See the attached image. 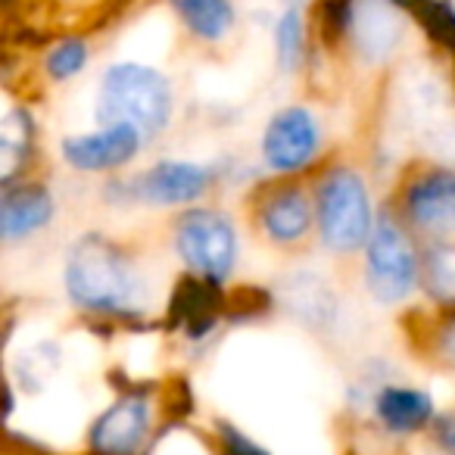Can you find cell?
<instances>
[{
  "mask_svg": "<svg viewBox=\"0 0 455 455\" xmlns=\"http://www.w3.org/2000/svg\"><path fill=\"white\" fill-rule=\"evenodd\" d=\"M63 291L88 315L122 318L144 309L147 284L125 243L103 231H84L66 250Z\"/></svg>",
  "mask_w": 455,
  "mask_h": 455,
  "instance_id": "1",
  "label": "cell"
},
{
  "mask_svg": "<svg viewBox=\"0 0 455 455\" xmlns=\"http://www.w3.org/2000/svg\"><path fill=\"white\" fill-rule=\"evenodd\" d=\"M175 113L169 78L144 63H116L103 72L94 116L100 125H134L140 138L163 134Z\"/></svg>",
  "mask_w": 455,
  "mask_h": 455,
  "instance_id": "2",
  "label": "cell"
},
{
  "mask_svg": "<svg viewBox=\"0 0 455 455\" xmlns=\"http://www.w3.org/2000/svg\"><path fill=\"white\" fill-rule=\"evenodd\" d=\"M315 225L324 250L349 256L365 247L374 228V206L362 172L353 165H331L315 184Z\"/></svg>",
  "mask_w": 455,
  "mask_h": 455,
  "instance_id": "3",
  "label": "cell"
},
{
  "mask_svg": "<svg viewBox=\"0 0 455 455\" xmlns=\"http://www.w3.org/2000/svg\"><path fill=\"white\" fill-rule=\"evenodd\" d=\"M172 250L194 278L225 287L237 266V228L221 209L184 206L172 221Z\"/></svg>",
  "mask_w": 455,
  "mask_h": 455,
  "instance_id": "4",
  "label": "cell"
},
{
  "mask_svg": "<svg viewBox=\"0 0 455 455\" xmlns=\"http://www.w3.org/2000/svg\"><path fill=\"white\" fill-rule=\"evenodd\" d=\"M421 284V253L393 209L374 219L365 241V287L378 306H399Z\"/></svg>",
  "mask_w": 455,
  "mask_h": 455,
  "instance_id": "5",
  "label": "cell"
},
{
  "mask_svg": "<svg viewBox=\"0 0 455 455\" xmlns=\"http://www.w3.org/2000/svg\"><path fill=\"white\" fill-rule=\"evenodd\" d=\"M215 184V172L190 159H159L150 169L107 181L103 200L109 206H150V209H184L206 196Z\"/></svg>",
  "mask_w": 455,
  "mask_h": 455,
  "instance_id": "6",
  "label": "cell"
},
{
  "mask_svg": "<svg viewBox=\"0 0 455 455\" xmlns=\"http://www.w3.org/2000/svg\"><path fill=\"white\" fill-rule=\"evenodd\" d=\"M396 215L430 241L455 237V165H424L405 178Z\"/></svg>",
  "mask_w": 455,
  "mask_h": 455,
  "instance_id": "7",
  "label": "cell"
},
{
  "mask_svg": "<svg viewBox=\"0 0 455 455\" xmlns=\"http://www.w3.org/2000/svg\"><path fill=\"white\" fill-rule=\"evenodd\" d=\"M262 163L275 175H299L322 150V128L309 107H284L262 132Z\"/></svg>",
  "mask_w": 455,
  "mask_h": 455,
  "instance_id": "8",
  "label": "cell"
},
{
  "mask_svg": "<svg viewBox=\"0 0 455 455\" xmlns=\"http://www.w3.org/2000/svg\"><path fill=\"white\" fill-rule=\"evenodd\" d=\"M153 403L144 390L122 393L109 403L88 427L91 455H140L144 443L150 440Z\"/></svg>",
  "mask_w": 455,
  "mask_h": 455,
  "instance_id": "9",
  "label": "cell"
},
{
  "mask_svg": "<svg viewBox=\"0 0 455 455\" xmlns=\"http://www.w3.org/2000/svg\"><path fill=\"white\" fill-rule=\"evenodd\" d=\"M315 225V203L309 188L297 181L268 184L256 203V231L272 247L291 250L309 241Z\"/></svg>",
  "mask_w": 455,
  "mask_h": 455,
  "instance_id": "10",
  "label": "cell"
},
{
  "mask_svg": "<svg viewBox=\"0 0 455 455\" xmlns=\"http://www.w3.org/2000/svg\"><path fill=\"white\" fill-rule=\"evenodd\" d=\"M144 138L134 125H100L97 132L69 134L60 140V159L82 175H113L138 159Z\"/></svg>",
  "mask_w": 455,
  "mask_h": 455,
  "instance_id": "11",
  "label": "cell"
},
{
  "mask_svg": "<svg viewBox=\"0 0 455 455\" xmlns=\"http://www.w3.org/2000/svg\"><path fill=\"white\" fill-rule=\"evenodd\" d=\"M57 219V196L41 181H16L0 190V247L38 237Z\"/></svg>",
  "mask_w": 455,
  "mask_h": 455,
  "instance_id": "12",
  "label": "cell"
},
{
  "mask_svg": "<svg viewBox=\"0 0 455 455\" xmlns=\"http://www.w3.org/2000/svg\"><path fill=\"white\" fill-rule=\"evenodd\" d=\"M371 415L390 436H411L430 427L436 418V403L421 387L380 384L371 396Z\"/></svg>",
  "mask_w": 455,
  "mask_h": 455,
  "instance_id": "13",
  "label": "cell"
},
{
  "mask_svg": "<svg viewBox=\"0 0 455 455\" xmlns=\"http://www.w3.org/2000/svg\"><path fill=\"white\" fill-rule=\"evenodd\" d=\"M340 26L353 35L355 51L368 63L387 60L399 41V22L384 0H353V4H347Z\"/></svg>",
  "mask_w": 455,
  "mask_h": 455,
  "instance_id": "14",
  "label": "cell"
},
{
  "mask_svg": "<svg viewBox=\"0 0 455 455\" xmlns=\"http://www.w3.org/2000/svg\"><path fill=\"white\" fill-rule=\"evenodd\" d=\"M35 150V122L26 109L0 116V190L22 181V172Z\"/></svg>",
  "mask_w": 455,
  "mask_h": 455,
  "instance_id": "15",
  "label": "cell"
},
{
  "mask_svg": "<svg viewBox=\"0 0 455 455\" xmlns=\"http://www.w3.org/2000/svg\"><path fill=\"white\" fill-rule=\"evenodd\" d=\"M284 306L306 324L322 328L324 322H331L337 312V297L331 293V287L324 284L318 275H293L284 284Z\"/></svg>",
  "mask_w": 455,
  "mask_h": 455,
  "instance_id": "16",
  "label": "cell"
},
{
  "mask_svg": "<svg viewBox=\"0 0 455 455\" xmlns=\"http://www.w3.org/2000/svg\"><path fill=\"white\" fill-rule=\"evenodd\" d=\"M172 7L200 41H221L235 26V10L228 0H172Z\"/></svg>",
  "mask_w": 455,
  "mask_h": 455,
  "instance_id": "17",
  "label": "cell"
},
{
  "mask_svg": "<svg viewBox=\"0 0 455 455\" xmlns=\"http://www.w3.org/2000/svg\"><path fill=\"white\" fill-rule=\"evenodd\" d=\"M421 284L436 303L455 306V241H430L421 253Z\"/></svg>",
  "mask_w": 455,
  "mask_h": 455,
  "instance_id": "18",
  "label": "cell"
},
{
  "mask_svg": "<svg viewBox=\"0 0 455 455\" xmlns=\"http://www.w3.org/2000/svg\"><path fill=\"white\" fill-rule=\"evenodd\" d=\"M275 57L281 72H297L306 60V20L297 7L284 10L275 26Z\"/></svg>",
  "mask_w": 455,
  "mask_h": 455,
  "instance_id": "19",
  "label": "cell"
},
{
  "mask_svg": "<svg viewBox=\"0 0 455 455\" xmlns=\"http://www.w3.org/2000/svg\"><path fill=\"white\" fill-rule=\"evenodd\" d=\"M88 57H91L88 44L82 38H66L51 47V53L44 60V69L53 82H69V78H76L88 66Z\"/></svg>",
  "mask_w": 455,
  "mask_h": 455,
  "instance_id": "20",
  "label": "cell"
},
{
  "mask_svg": "<svg viewBox=\"0 0 455 455\" xmlns=\"http://www.w3.org/2000/svg\"><path fill=\"white\" fill-rule=\"evenodd\" d=\"M215 443H219L221 455H272L262 443H256L247 430H241L231 421L215 424Z\"/></svg>",
  "mask_w": 455,
  "mask_h": 455,
  "instance_id": "21",
  "label": "cell"
},
{
  "mask_svg": "<svg viewBox=\"0 0 455 455\" xmlns=\"http://www.w3.org/2000/svg\"><path fill=\"white\" fill-rule=\"evenodd\" d=\"M427 430H430V443H434L436 455H455V411L436 415Z\"/></svg>",
  "mask_w": 455,
  "mask_h": 455,
  "instance_id": "22",
  "label": "cell"
},
{
  "mask_svg": "<svg viewBox=\"0 0 455 455\" xmlns=\"http://www.w3.org/2000/svg\"><path fill=\"white\" fill-rule=\"evenodd\" d=\"M436 353H440V359L455 371V309L449 312V318L440 324V331H436Z\"/></svg>",
  "mask_w": 455,
  "mask_h": 455,
  "instance_id": "23",
  "label": "cell"
}]
</instances>
